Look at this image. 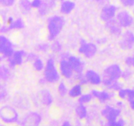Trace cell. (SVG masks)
<instances>
[{
	"label": "cell",
	"mask_w": 134,
	"mask_h": 126,
	"mask_svg": "<svg viewBox=\"0 0 134 126\" xmlns=\"http://www.w3.org/2000/svg\"><path fill=\"white\" fill-rule=\"evenodd\" d=\"M48 45L47 43H43V44H41L38 46V49L39 51H46L47 50H48Z\"/></svg>",
	"instance_id": "cell-38"
},
{
	"label": "cell",
	"mask_w": 134,
	"mask_h": 126,
	"mask_svg": "<svg viewBox=\"0 0 134 126\" xmlns=\"http://www.w3.org/2000/svg\"><path fill=\"white\" fill-rule=\"evenodd\" d=\"M58 91L61 97H64L65 94L68 93V88L65 86V83L64 82H61L58 85Z\"/></svg>",
	"instance_id": "cell-29"
},
{
	"label": "cell",
	"mask_w": 134,
	"mask_h": 126,
	"mask_svg": "<svg viewBox=\"0 0 134 126\" xmlns=\"http://www.w3.org/2000/svg\"><path fill=\"white\" fill-rule=\"evenodd\" d=\"M7 27L9 29V31L10 30H14V29L19 30V29H22L24 27V24L22 18H17L16 20L13 21L12 23L9 24Z\"/></svg>",
	"instance_id": "cell-24"
},
{
	"label": "cell",
	"mask_w": 134,
	"mask_h": 126,
	"mask_svg": "<svg viewBox=\"0 0 134 126\" xmlns=\"http://www.w3.org/2000/svg\"><path fill=\"white\" fill-rule=\"evenodd\" d=\"M106 0H96V2H98V3H100V4H102V3H104L105 2Z\"/></svg>",
	"instance_id": "cell-43"
},
{
	"label": "cell",
	"mask_w": 134,
	"mask_h": 126,
	"mask_svg": "<svg viewBox=\"0 0 134 126\" xmlns=\"http://www.w3.org/2000/svg\"><path fill=\"white\" fill-rule=\"evenodd\" d=\"M119 97L122 99H127L128 102L134 99V89H122L119 91Z\"/></svg>",
	"instance_id": "cell-20"
},
{
	"label": "cell",
	"mask_w": 134,
	"mask_h": 126,
	"mask_svg": "<svg viewBox=\"0 0 134 126\" xmlns=\"http://www.w3.org/2000/svg\"><path fill=\"white\" fill-rule=\"evenodd\" d=\"M75 7V3L70 0L63 1L60 5V12L62 14H69L73 10Z\"/></svg>",
	"instance_id": "cell-19"
},
{
	"label": "cell",
	"mask_w": 134,
	"mask_h": 126,
	"mask_svg": "<svg viewBox=\"0 0 134 126\" xmlns=\"http://www.w3.org/2000/svg\"><path fill=\"white\" fill-rule=\"evenodd\" d=\"M41 121V117L36 112H30L25 116L22 120V125H37Z\"/></svg>",
	"instance_id": "cell-14"
},
{
	"label": "cell",
	"mask_w": 134,
	"mask_h": 126,
	"mask_svg": "<svg viewBox=\"0 0 134 126\" xmlns=\"http://www.w3.org/2000/svg\"><path fill=\"white\" fill-rule=\"evenodd\" d=\"M121 113V110L120 108H116L111 106H105L104 109L102 111V114L108 122H114L117 120V118Z\"/></svg>",
	"instance_id": "cell-9"
},
{
	"label": "cell",
	"mask_w": 134,
	"mask_h": 126,
	"mask_svg": "<svg viewBox=\"0 0 134 126\" xmlns=\"http://www.w3.org/2000/svg\"><path fill=\"white\" fill-rule=\"evenodd\" d=\"M43 0H33L31 1V6L33 8H38L39 9L42 5Z\"/></svg>",
	"instance_id": "cell-37"
},
{
	"label": "cell",
	"mask_w": 134,
	"mask_h": 126,
	"mask_svg": "<svg viewBox=\"0 0 134 126\" xmlns=\"http://www.w3.org/2000/svg\"><path fill=\"white\" fill-rule=\"evenodd\" d=\"M34 68L37 71H41L44 68V64L43 60H41L39 58H36L34 62Z\"/></svg>",
	"instance_id": "cell-28"
},
{
	"label": "cell",
	"mask_w": 134,
	"mask_h": 126,
	"mask_svg": "<svg viewBox=\"0 0 134 126\" xmlns=\"http://www.w3.org/2000/svg\"><path fill=\"white\" fill-rule=\"evenodd\" d=\"M56 3L55 0H43V3L39 8V13L42 16L48 14L51 9L56 7Z\"/></svg>",
	"instance_id": "cell-17"
},
{
	"label": "cell",
	"mask_w": 134,
	"mask_h": 126,
	"mask_svg": "<svg viewBox=\"0 0 134 126\" xmlns=\"http://www.w3.org/2000/svg\"><path fill=\"white\" fill-rule=\"evenodd\" d=\"M129 104H130V106L131 107V108L133 109L134 110V99L132 100V101H129Z\"/></svg>",
	"instance_id": "cell-40"
},
{
	"label": "cell",
	"mask_w": 134,
	"mask_h": 126,
	"mask_svg": "<svg viewBox=\"0 0 134 126\" xmlns=\"http://www.w3.org/2000/svg\"><path fill=\"white\" fill-rule=\"evenodd\" d=\"M65 24V20L62 17L54 15L50 17L47 22V29L48 31V38L50 41L54 40L60 34Z\"/></svg>",
	"instance_id": "cell-1"
},
{
	"label": "cell",
	"mask_w": 134,
	"mask_h": 126,
	"mask_svg": "<svg viewBox=\"0 0 134 126\" xmlns=\"http://www.w3.org/2000/svg\"><path fill=\"white\" fill-rule=\"evenodd\" d=\"M93 95L92 94H90V93H88V94H82V95L80 96V98H79V104H86L88 103L90 101L92 100Z\"/></svg>",
	"instance_id": "cell-26"
},
{
	"label": "cell",
	"mask_w": 134,
	"mask_h": 126,
	"mask_svg": "<svg viewBox=\"0 0 134 126\" xmlns=\"http://www.w3.org/2000/svg\"><path fill=\"white\" fill-rule=\"evenodd\" d=\"M122 104H122V102H117V105L119 106H122Z\"/></svg>",
	"instance_id": "cell-44"
},
{
	"label": "cell",
	"mask_w": 134,
	"mask_h": 126,
	"mask_svg": "<svg viewBox=\"0 0 134 126\" xmlns=\"http://www.w3.org/2000/svg\"><path fill=\"white\" fill-rule=\"evenodd\" d=\"M27 56V59L28 60H34L36 59V55L34 53H30L29 55H26Z\"/></svg>",
	"instance_id": "cell-39"
},
{
	"label": "cell",
	"mask_w": 134,
	"mask_h": 126,
	"mask_svg": "<svg viewBox=\"0 0 134 126\" xmlns=\"http://www.w3.org/2000/svg\"><path fill=\"white\" fill-rule=\"evenodd\" d=\"M15 0H0V3L3 7H11L14 5Z\"/></svg>",
	"instance_id": "cell-35"
},
{
	"label": "cell",
	"mask_w": 134,
	"mask_h": 126,
	"mask_svg": "<svg viewBox=\"0 0 134 126\" xmlns=\"http://www.w3.org/2000/svg\"><path fill=\"white\" fill-rule=\"evenodd\" d=\"M133 17H134V9L133 10Z\"/></svg>",
	"instance_id": "cell-45"
},
{
	"label": "cell",
	"mask_w": 134,
	"mask_h": 126,
	"mask_svg": "<svg viewBox=\"0 0 134 126\" xmlns=\"http://www.w3.org/2000/svg\"><path fill=\"white\" fill-rule=\"evenodd\" d=\"M51 49L53 52H60L62 50V45L60 44V43L58 41H54L51 45Z\"/></svg>",
	"instance_id": "cell-31"
},
{
	"label": "cell",
	"mask_w": 134,
	"mask_h": 126,
	"mask_svg": "<svg viewBox=\"0 0 134 126\" xmlns=\"http://www.w3.org/2000/svg\"><path fill=\"white\" fill-rule=\"evenodd\" d=\"M69 95L72 98H76L82 95V87L81 84L73 86L69 91Z\"/></svg>",
	"instance_id": "cell-22"
},
{
	"label": "cell",
	"mask_w": 134,
	"mask_h": 126,
	"mask_svg": "<svg viewBox=\"0 0 134 126\" xmlns=\"http://www.w3.org/2000/svg\"><path fill=\"white\" fill-rule=\"evenodd\" d=\"M116 19L122 28H129L134 24L133 15L126 10L119 12Z\"/></svg>",
	"instance_id": "cell-7"
},
{
	"label": "cell",
	"mask_w": 134,
	"mask_h": 126,
	"mask_svg": "<svg viewBox=\"0 0 134 126\" xmlns=\"http://www.w3.org/2000/svg\"><path fill=\"white\" fill-rule=\"evenodd\" d=\"M19 5L20 7L26 11H30L32 7L31 2H30V0H20Z\"/></svg>",
	"instance_id": "cell-27"
},
{
	"label": "cell",
	"mask_w": 134,
	"mask_h": 126,
	"mask_svg": "<svg viewBox=\"0 0 134 126\" xmlns=\"http://www.w3.org/2000/svg\"><path fill=\"white\" fill-rule=\"evenodd\" d=\"M0 52L5 58L10 57L14 53L11 41L4 35L0 36Z\"/></svg>",
	"instance_id": "cell-8"
},
{
	"label": "cell",
	"mask_w": 134,
	"mask_h": 126,
	"mask_svg": "<svg viewBox=\"0 0 134 126\" xmlns=\"http://www.w3.org/2000/svg\"><path fill=\"white\" fill-rule=\"evenodd\" d=\"M125 64L130 68H134V55L129 56L125 59Z\"/></svg>",
	"instance_id": "cell-33"
},
{
	"label": "cell",
	"mask_w": 134,
	"mask_h": 126,
	"mask_svg": "<svg viewBox=\"0 0 134 126\" xmlns=\"http://www.w3.org/2000/svg\"><path fill=\"white\" fill-rule=\"evenodd\" d=\"M107 88L109 89H111V90H114V91H119L120 89H121L122 88V85L120 83H119L118 81V80L116 81H113L111 85H109L107 87Z\"/></svg>",
	"instance_id": "cell-30"
},
{
	"label": "cell",
	"mask_w": 134,
	"mask_h": 126,
	"mask_svg": "<svg viewBox=\"0 0 134 126\" xmlns=\"http://www.w3.org/2000/svg\"><path fill=\"white\" fill-rule=\"evenodd\" d=\"M132 76V72L130 70H126L122 72V76L124 80H128Z\"/></svg>",
	"instance_id": "cell-36"
},
{
	"label": "cell",
	"mask_w": 134,
	"mask_h": 126,
	"mask_svg": "<svg viewBox=\"0 0 134 126\" xmlns=\"http://www.w3.org/2000/svg\"><path fill=\"white\" fill-rule=\"evenodd\" d=\"M44 80L49 83H55L60 79V75L56 69L54 60L52 58L48 59L44 68Z\"/></svg>",
	"instance_id": "cell-3"
},
{
	"label": "cell",
	"mask_w": 134,
	"mask_h": 126,
	"mask_svg": "<svg viewBox=\"0 0 134 126\" xmlns=\"http://www.w3.org/2000/svg\"><path fill=\"white\" fill-rule=\"evenodd\" d=\"M41 102L45 106H50L52 102V97L49 91L44 89L41 92Z\"/></svg>",
	"instance_id": "cell-21"
},
{
	"label": "cell",
	"mask_w": 134,
	"mask_h": 126,
	"mask_svg": "<svg viewBox=\"0 0 134 126\" xmlns=\"http://www.w3.org/2000/svg\"><path fill=\"white\" fill-rule=\"evenodd\" d=\"M105 28L109 32L114 36L119 37L122 34V26L116 19H112L105 22Z\"/></svg>",
	"instance_id": "cell-11"
},
{
	"label": "cell",
	"mask_w": 134,
	"mask_h": 126,
	"mask_svg": "<svg viewBox=\"0 0 134 126\" xmlns=\"http://www.w3.org/2000/svg\"><path fill=\"white\" fill-rule=\"evenodd\" d=\"M68 60L71 65L73 72L77 74V79L81 80L83 77L82 72L84 70V63L80 59L75 56H70L68 58Z\"/></svg>",
	"instance_id": "cell-10"
},
{
	"label": "cell",
	"mask_w": 134,
	"mask_h": 126,
	"mask_svg": "<svg viewBox=\"0 0 134 126\" xmlns=\"http://www.w3.org/2000/svg\"><path fill=\"white\" fill-rule=\"evenodd\" d=\"M6 96V92H5V91H1V99L2 100L3 98H4V97Z\"/></svg>",
	"instance_id": "cell-41"
},
{
	"label": "cell",
	"mask_w": 134,
	"mask_h": 126,
	"mask_svg": "<svg viewBox=\"0 0 134 126\" xmlns=\"http://www.w3.org/2000/svg\"><path fill=\"white\" fill-rule=\"evenodd\" d=\"M122 70L119 65L116 64H111L105 68L103 72V85L108 87L113 81L119 80L122 76Z\"/></svg>",
	"instance_id": "cell-2"
},
{
	"label": "cell",
	"mask_w": 134,
	"mask_h": 126,
	"mask_svg": "<svg viewBox=\"0 0 134 126\" xmlns=\"http://www.w3.org/2000/svg\"><path fill=\"white\" fill-rule=\"evenodd\" d=\"M60 72L66 78H71L73 76V70L69 60L63 59L60 62Z\"/></svg>",
	"instance_id": "cell-15"
},
{
	"label": "cell",
	"mask_w": 134,
	"mask_h": 126,
	"mask_svg": "<svg viewBox=\"0 0 134 126\" xmlns=\"http://www.w3.org/2000/svg\"><path fill=\"white\" fill-rule=\"evenodd\" d=\"M117 7L114 5H105L102 9L100 13V18L104 22L114 18L116 15Z\"/></svg>",
	"instance_id": "cell-12"
},
{
	"label": "cell",
	"mask_w": 134,
	"mask_h": 126,
	"mask_svg": "<svg viewBox=\"0 0 134 126\" xmlns=\"http://www.w3.org/2000/svg\"><path fill=\"white\" fill-rule=\"evenodd\" d=\"M70 123L68 121H65L64 123H62V125H70Z\"/></svg>",
	"instance_id": "cell-42"
},
{
	"label": "cell",
	"mask_w": 134,
	"mask_h": 126,
	"mask_svg": "<svg viewBox=\"0 0 134 126\" xmlns=\"http://www.w3.org/2000/svg\"><path fill=\"white\" fill-rule=\"evenodd\" d=\"M125 122H124V119H119V120H116L114 121V122H108L107 123V125H111V126H123L125 125Z\"/></svg>",
	"instance_id": "cell-32"
},
{
	"label": "cell",
	"mask_w": 134,
	"mask_h": 126,
	"mask_svg": "<svg viewBox=\"0 0 134 126\" xmlns=\"http://www.w3.org/2000/svg\"><path fill=\"white\" fill-rule=\"evenodd\" d=\"M75 112L77 116L80 119H84L87 116V110L86 106L82 104H80L75 109Z\"/></svg>",
	"instance_id": "cell-23"
},
{
	"label": "cell",
	"mask_w": 134,
	"mask_h": 126,
	"mask_svg": "<svg viewBox=\"0 0 134 126\" xmlns=\"http://www.w3.org/2000/svg\"><path fill=\"white\" fill-rule=\"evenodd\" d=\"M91 93L92 94L93 97L98 98L101 102H105L106 101H109L113 97V93H109L105 91H99L97 90H92Z\"/></svg>",
	"instance_id": "cell-18"
},
{
	"label": "cell",
	"mask_w": 134,
	"mask_h": 126,
	"mask_svg": "<svg viewBox=\"0 0 134 126\" xmlns=\"http://www.w3.org/2000/svg\"><path fill=\"white\" fill-rule=\"evenodd\" d=\"M79 52L85 57L90 59L93 57L96 54L97 47L94 43H88L85 39H81L80 41Z\"/></svg>",
	"instance_id": "cell-5"
},
{
	"label": "cell",
	"mask_w": 134,
	"mask_h": 126,
	"mask_svg": "<svg viewBox=\"0 0 134 126\" xmlns=\"http://www.w3.org/2000/svg\"><path fill=\"white\" fill-rule=\"evenodd\" d=\"M0 76H1V80H3V81H7L10 77V71L5 66H1V69H0Z\"/></svg>",
	"instance_id": "cell-25"
},
{
	"label": "cell",
	"mask_w": 134,
	"mask_h": 126,
	"mask_svg": "<svg viewBox=\"0 0 134 126\" xmlns=\"http://www.w3.org/2000/svg\"><path fill=\"white\" fill-rule=\"evenodd\" d=\"M26 56V53L24 51H17L14 52L11 56L8 58V62L9 67L14 68L16 66L21 65L23 62L24 56Z\"/></svg>",
	"instance_id": "cell-13"
},
{
	"label": "cell",
	"mask_w": 134,
	"mask_h": 126,
	"mask_svg": "<svg viewBox=\"0 0 134 126\" xmlns=\"http://www.w3.org/2000/svg\"><path fill=\"white\" fill-rule=\"evenodd\" d=\"M120 47L123 50H132L134 47V32L128 30L124 32L119 43Z\"/></svg>",
	"instance_id": "cell-6"
},
{
	"label": "cell",
	"mask_w": 134,
	"mask_h": 126,
	"mask_svg": "<svg viewBox=\"0 0 134 126\" xmlns=\"http://www.w3.org/2000/svg\"><path fill=\"white\" fill-rule=\"evenodd\" d=\"M120 1L126 7H134V0H120Z\"/></svg>",
	"instance_id": "cell-34"
},
{
	"label": "cell",
	"mask_w": 134,
	"mask_h": 126,
	"mask_svg": "<svg viewBox=\"0 0 134 126\" xmlns=\"http://www.w3.org/2000/svg\"><path fill=\"white\" fill-rule=\"evenodd\" d=\"M0 118L4 123H13L18 122V115L13 108L7 105L1 107L0 110Z\"/></svg>",
	"instance_id": "cell-4"
},
{
	"label": "cell",
	"mask_w": 134,
	"mask_h": 126,
	"mask_svg": "<svg viewBox=\"0 0 134 126\" xmlns=\"http://www.w3.org/2000/svg\"><path fill=\"white\" fill-rule=\"evenodd\" d=\"M85 77L88 82L92 85H99L102 82V78L99 74L92 70H88L85 73Z\"/></svg>",
	"instance_id": "cell-16"
}]
</instances>
